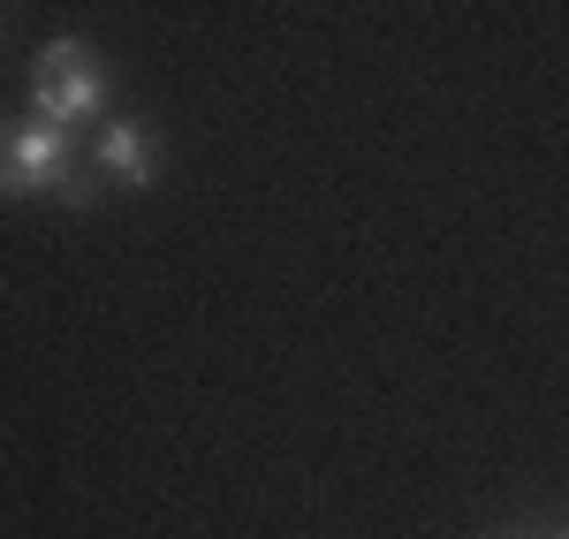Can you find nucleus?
I'll return each mask as SVG.
<instances>
[{
    "instance_id": "nucleus-1",
    "label": "nucleus",
    "mask_w": 569,
    "mask_h": 539,
    "mask_svg": "<svg viewBox=\"0 0 569 539\" xmlns=\"http://www.w3.org/2000/svg\"><path fill=\"white\" fill-rule=\"evenodd\" d=\"M107 99H114V77H107V61L84 39H53L31 61V114L61 122V130H77V137L99 130L107 122Z\"/></svg>"
},
{
    "instance_id": "nucleus-3",
    "label": "nucleus",
    "mask_w": 569,
    "mask_h": 539,
    "mask_svg": "<svg viewBox=\"0 0 569 539\" xmlns=\"http://www.w3.org/2000/svg\"><path fill=\"white\" fill-rule=\"evenodd\" d=\"M0 198H23L16 190V160H8V130H0Z\"/></svg>"
},
{
    "instance_id": "nucleus-2",
    "label": "nucleus",
    "mask_w": 569,
    "mask_h": 539,
    "mask_svg": "<svg viewBox=\"0 0 569 539\" xmlns=\"http://www.w3.org/2000/svg\"><path fill=\"white\" fill-rule=\"evenodd\" d=\"M84 160L107 190H152L160 182V137L144 130V122H130V114H107Z\"/></svg>"
}]
</instances>
